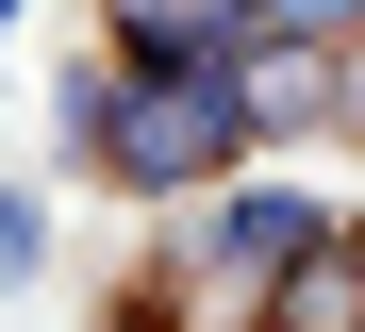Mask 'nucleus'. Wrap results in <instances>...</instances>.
Here are the masks:
<instances>
[{
    "label": "nucleus",
    "instance_id": "nucleus-3",
    "mask_svg": "<svg viewBox=\"0 0 365 332\" xmlns=\"http://www.w3.org/2000/svg\"><path fill=\"white\" fill-rule=\"evenodd\" d=\"M250 133H266V150H282V133H349V50L266 34V50H250Z\"/></svg>",
    "mask_w": 365,
    "mask_h": 332
},
{
    "label": "nucleus",
    "instance_id": "nucleus-8",
    "mask_svg": "<svg viewBox=\"0 0 365 332\" xmlns=\"http://www.w3.org/2000/svg\"><path fill=\"white\" fill-rule=\"evenodd\" d=\"M349 133H365V50H349Z\"/></svg>",
    "mask_w": 365,
    "mask_h": 332
},
{
    "label": "nucleus",
    "instance_id": "nucleus-7",
    "mask_svg": "<svg viewBox=\"0 0 365 332\" xmlns=\"http://www.w3.org/2000/svg\"><path fill=\"white\" fill-rule=\"evenodd\" d=\"M266 34H316V50H365V0H266Z\"/></svg>",
    "mask_w": 365,
    "mask_h": 332
},
{
    "label": "nucleus",
    "instance_id": "nucleus-5",
    "mask_svg": "<svg viewBox=\"0 0 365 332\" xmlns=\"http://www.w3.org/2000/svg\"><path fill=\"white\" fill-rule=\"evenodd\" d=\"M116 84H133L116 50H83L67 84H50V133H67V166H100V133H116Z\"/></svg>",
    "mask_w": 365,
    "mask_h": 332
},
{
    "label": "nucleus",
    "instance_id": "nucleus-2",
    "mask_svg": "<svg viewBox=\"0 0 365 332\" xmlns=\"http://www.w3.org/2000/svg\"><path fill=\"white\" fill-rule=\"evenodd\" d=\"M133 332H282V266L216 249L200 216H166L150 266H133Z\"/></svg>",
    "mask_w": 365,
    "mask_h": 332
},
{
    "label": "nucleus",
    "instance_id": "nucleus-6",
    "mask_svg": "<svg viewBox=\"0 0 365 332\" xmlns=\"http://www.w3.org/2000/svg\"><path fill=\"white\" fill-rule=\"evenodd\" d=\"M34 266H50V199H34V183H0V283H34Z\"/></svg>",
    "mask_w": 365,
    "mask_h": 332
},
{
    "label": "nucleus",
    "instance_id": "nucleus-9",
    "mask_svg": "<svg viewBox=\"0 0 365 332\" xmlns=\"http://www.w3.org/2000/svg\"><path fill=\"white\" fill-rule=\"evenodd\" d=\"M0 34H17V0H0Z\"/></svg>",
    "mask_w": 365,
    "mask_h": 332
},
{
    "label": "nucleus",
    "instance_id": "nucleus-1",
    "mask_svg": "<svg viewBox=\"0 0 365 332\" xmlns=\"http://www.w3.org/2000/svg\"><path fill=\"white\" fill-rule=\"evenodd\" d=\"M133 66V50H116ZM232 166H266V133H250V66H133L116 84V133H100V183L116 199H200V183H232Z\"/></svg>",
    "mask_w": 365,
    "mask_h": 332
},
{
    "label": "nucleus",
    "instance_id": "nucleus-4",
    "mask_svg": "<svg viewBox=\"0 0 365 332\" xmlns=\"http://www.w3.org/2000/svg\"><path fill=\"white\" fill-rule=\"evenodd\" d=\"M282 332H365V233H316L282 266Z\"/></svg>",
    "mask_w": 365,
    "mask_h": 332
}]
</instances>
